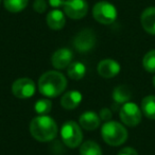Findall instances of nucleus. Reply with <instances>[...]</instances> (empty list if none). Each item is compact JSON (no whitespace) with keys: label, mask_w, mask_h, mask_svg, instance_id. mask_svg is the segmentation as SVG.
Segmentation results:
<instances>
[{"label":"nucleus","mask_w":155,"mask_h":155,"mask_svg":"<svg viewBox=\"0 0 155 155\" xmlns=\"http://www.w3.org/2000/svg\"><path fill=\"white\" fill-rule=\"evenodd\" d=\"M61 137L65 146L70 149L77 148L81 146L83 140L82 127L72 120L67 121L61 129Z\"/></svg>","instance_id":"obj_4"},{"label":"nucleus","mask_w":155,"mask_h":155,"mask_svg":"<svg viewBox=\"0 0 155 155\" xmlns=\"http://www.w3.org/2000/svg\"><path fill=\"white\" fill-rule=\"evenodd\" d=\"M65 15L71 19H81L87 14L88 5L86 0H66L63 7Z\"/></svg>","instance_id":"obj_8"},{"label":"nucleus","mask_w":155,"mask_h":155,"mask_svg":"<svg viewBox=\"0 0 155 155\" xmlns=\"http://www.w3.org/2000/svg\"><path fill=\"white\" fill-rule=\"evenodd\" d=\"M101 135L103 140L112 147L124 143L127 139V131L117 121H107L102 125Z\"/></svg>","instance_id":"obj_3"},{"label":"nucleus","mask_w":155,"mask_h":155,"mask_svg":"<svg viewBox=\"0 0 155 155\" xmlns=\"http://www.w3.org/2000/svg\"><path fill=\"white\" fill-rule=\"evenodd\" d=\"M30 133L34 139L47 142L54 139L58 135V125L49 116H37L30 123Z\"/></svg>","instance_id":"obj_2"},{"label":"nucleus","mask_w":155,"mask_h":155,"mask_svg":"<svg viewBox=\"0 0 155 155\" xmlns=\"http://www.w3.org/2000/svg\"><path fill=\"white\" fill-rule=\"evenodd\" d=\"M29 0H3L5 8L12 13H19L28 5Z\"/></svg>","instance_id":"obj_20"},{"label":"nucleus","mask_w":155,"mask_h":155,"mask_svg":"<svg viewBox=\"0 0 155 155\" xmlns=\"http://www.w3.org/2000/svg\"><path fill=\"white\" fill-rule=\"evenodd\" d=\"M65 1H66V0H48L49 5H51L52 8H54V9H58V8L64 7Z\"/></svg>","instance_id":"obj_26"},{"label":"nucleus","mask_w":155,"mask_h":155,"mask_svg":"<svg viewBox=\"0 0 155 155\" xmlns=\"http://www.w3.org/2000/svg\"><path fill=\"white\" fill-rule=\"evenodd\" d=\"M52 108V103L48 99H41L35 103L34 110L39 116H45L48 113H50Z\"/></svg>","instance_id":"obj_22"},{"label":"nucleus","mask_w":155,"mask_h":155,"mask_svg":"<svg viewBox=\"0 0 155 155\" xmlns=\"http://www.w3.org/2000/svg\"><path fill=\"white\" fill-rule=\"evenodd\" d=\"M120 119L127 127H136L141 121L142 112L141 108L134 102H127L120 108L119 112Z\"/></svg>","instance_id":"obj_6"},{"label":"nucleus","mask_w":155,"mask_h":155,"mask_svg":"<svg viewBox=\"0 0 155 155\" xmlns=\"http://www.w3.org/2000/svg\"><path fill=\"white\" fill-rule=\"evenodd\" d=\"M67 80L64 74L55 70L47 71L38 80V91L48 98H55L65 91Z\"/></svg>","instance_id":"obj_1"},{"label":"nucleus","mask_w":155,"mask_h":155,"mask_svg":"<svg viewBox=\"0 0 155 155\" xmlns=\"http://www.w3.org/2000/svg\"><path fill=\"white\" fill-rule=\"evenodd\" d=\"M94 18L102 25H110L117 18V10L108 1H99L93 10Z\"/></svg>","instance_id":"obj_5"},{"label":"nucleus","mask_w":155,"mask_h":155,"mask_svg":"<svg viewBox=\"0 0 155 155\" xmlns=\"http://www.w3.org/2000/svg\"><path fill=\"white\" fill-rule=\"evenodd\" d=\"M141 112L147 118L155 120V96H147L142 99Z\"/></svg>","instance_id":"obj_18"},{"label":"nucleus","mask_w":155,"mask_h":155,"mask_svg":"<svg viewBox=\"0 0 155 155\" xmlns=\"http://www.w3.org/2000/svg\"><path fill=\"white\" fill-rule=\"evenodd\" d=\"M96 35L91 29H84L73 39V47L80 53H87L96 45Z\"/></svg>","instance_id":"obj_7"},{"label":"nucleus","mask_w":155,"mask_h":155,"mask_svg":"<svg viewBox=\"0 0 155 155\" xmlns=\"http://www.w3.org/2000/svg\"><path fill=\"white\" fill-rule=\"evenodd\" d=\"M65 13H63L61 10L54 9L50 11L47 15V25L52 30H61L64 28L65 22Z\"/></svg>","instance_id":"obj_14"},{"label":"nucleus","mask_w":155,"mask_h":155,"mask_svg":"<svg viewBox=\"0 0 155 155\" xmlns=\"http://www.w3.org/2000/svg\"><path fill=\"white\" fill-rule=\"evenodd\" d=\"M142 28L149 34L155 35V8H147L141 14L140 17Z\"/></svg>","instance_id":"obj_13"},{"label":"nucleus","mask_w":155,"mask_h":155,"mask_svg":"<svg viewBox=\"0 0 155 155\" xmlns=\"http://www.w3.org/2000/svg\"><path fill=\"white\" fill-rule=\"evenodd\" d=\"M153 85H154V87H155V77L153 78Z\"/></svg>","instance_id":"obj_27"},{"label":"nucleus","mask_w":155,"mask_h":155,"mask_svg":"<svg viewBox=\"0 0 155 155\" xmlns=\"http://www.w3.org/2000/svg\"><path fill=\"white\" fill-rule=\"evenodd\" d=\"M132 97V91L127 85H119L113 91V99L116 104H124L130 102Z\"/></svg>","instance_id":"obj_16"},{"label":"nucleus","mask_w":155,"mask_h":155,"mask_svg":"<svg viewBox=\"0 0 155 155\" xmlns=\"http://www.w3.org/2000/svg\"><path fill=\"white\" fill-rule=\"evenodd\" d=\"M12 93L16 98L28 99L35 93V83L29 78H20L12 85Z\"/></svg>","instance_id":"obj_9"},{"label":"nucleus","mask_w":155,"mask_h":155,"mask_svg":"<svg viewBox=\"0 0 155 155\" xmlns=\"http://www.w3.org/2000/svg\"><path fill=\"white\" fill-rule=\"evenodd\" d=\"M33 8L37 13H44L47 10V3L45 0H35Z\"/></svg>","instance_id":"obj_23"},{"label":"nucleus","mask_w":155,"mask_h":155,"mask_svg":"<svg viewBox=\"0 0 155 155\" xmlns=\"http://www.w3.org/2000/svg\"><path fill=\"white\" fill-rule=\"evenodd\" d=\"M0 2H1V0H0Z\"/></svg>","instance_id":"obj_28"},{"label":"nucleus","mask_w":155,"mask_h":155,"mask_svg":"<svg viewBox=\"0 0 155 155\" xmlns=\"http://www.w3.org/2000/svg\"><path fill=\"white\" fill-rule=\"evenodd\" d=\"M82 101V95L80 91H67L61 99V104L65 110H74L80 105Z\"/></svg>","instance_id":"obj_15"},{"label":"nucleus","mask_w":155,"mask_h":155,"mask_svg":"<svg viewBox=\"0 0 155 155\" xmlns=\"http://www.w3.org/2000/svg\"><path fill=\"white\" fill-rule=\"evenodd\" d=\"M118 155H138V153L135 149L131 148V147H127V148L121 149L119 151Z\"/></svg>","instance_id":"obj_25"},{"label":"nucleus","mask_w":155,"mask_h":155,"mask_svg":"<svg viewBox=\"0 0 155 155\" xmlns=\"http://www.w3.org/2000/svg\"><path fill=\"white\" fill-rule=\"evenodd\" d=\"M73 53L70 49L67 48H61L56 50L51 58V63L54 68L56 69H65L72 63Z\"/></svg>","instance_id":"obj_10"},{"label":"nucleus","mask_w":155,"mask_h":155,"mask_svg":"<svg viewBox=\"0 0 155 155\" xmlns=\"http://www.w3.org/2000/svg\"><path fill=\"white\" fill-rule=\"evenodd\" d=\"M100 121H101L100 116L93 110H87V112L83 113L79 119L80 127L86 131H94V130L98 129L100 125Z\"/></svg>","instance_id":"obj_12"},{"label":"nucleus","mask_w":155,"mask_h":155,"mask_svg":"<svg viewBox=\"0 0 155 155\" xmlns=\"http://www.w3.org/2000/svg\"><path fill=\"white\" fill-rule=\"evenodd\" d=\"M99 116H100V119H101V120L107 122V121H110L113 114H112V112H110V108L104 107V108H102V110H100V115H99Z\"/></svg>","instance_id":"obj_24"},{"label":"nucleus","mask_w":155,"mask_h":155,"mask_svg":"<svg viewBox=\"0 0 155 155\" xmlns=\"http://www.w3.org/2000/svg\"><path fill=\"white\" fill-rule=\"evenodd\" d=\"M80 155H102V150L97 142L87 140L81 144Z\"/></svg>","instance_id":"obj_19"},{"label":"nucleus","mask_w":155,"mask_h":155,"mask_svg":"<svg viewBox=\"0 0 155 155\" xmlns=\"http://www.w3.org/2000/svg\"><path fill=\"white\" fill-rule=\"evenodd\" d=\"M67 73L72 80H81L86 74V66L81 62H72L68 66Z\"/></svg>","instance_id":"obj_17"},{"label":"nucleus","mask_w":155,"mask_h":155,"mask_svg":"<svg viewBox=\"0 0 155 155\" xmlns=\"http://www.w3.org/2000/svg\"><path fill=\"white\" fill-rule=\"evenodd\" d=\"M142 66L148 72H155V49L147 52L142 60Z\"/></svg>","instance_id":"obj_21"},{"label":"nucleus","mask_w":155,"mask_h":155,"mask_svg":"<svg viewBox=\"0 0 155 155\" xmlns=\"http://www.w3.org/2000/svg\"><path fill=\"white\" fill-rule=\"evenodd\" d=\"M97 70L98 73L102 78H104V79H112V78L116 77L120 72V65L115 60L105 58V60H102L98 64Z\"/></svg>","instance_id":"obj_11"}]
</instances>
